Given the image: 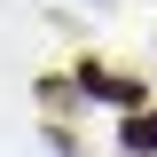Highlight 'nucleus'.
<instances>
[{"label": "nucleus", "instance_id": "obj_1", "mask_svg": "<svg viewBox=\"0 0 157 157\" xmlns=\"http://www.w3.org/2000/svg\"><path fill=\"white\" fill-rule=\"evenodd\" d=\"M118 141H126V149H149V157H157V110H149V118H126V134H118Z\"/></svg>", "mask_w": 157, "mask_h": 157}]
</instances>
